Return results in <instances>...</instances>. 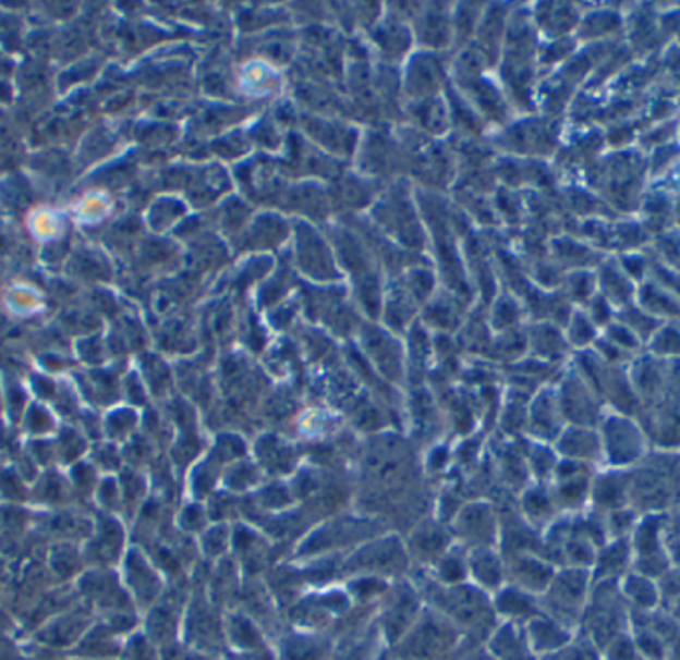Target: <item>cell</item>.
Segmentation results:
<instances>
[{"mask_svg":"<svg viewBox=\"0 0 680 660\" xmlns=\"http://www.w3.org/2000/svg\"><path fill=\"white\" fill-rule=\"evenodd\" d=\"M325 643L308 635L284 638L281 645V660H329L325 657Z\"/></svg>","mask_w":680,"mask_h":660,"instance_id":"cell-2","label":"cell"},{"mask_svg":"<svg viewBox=\"0 0 680 660\" xmlns=\"http://www.w3.org/2000/svg\"><path fill=\"white\" fill-rule=\"evenodd\" d=\"M458 633L460 631L436 611L420 615L418 621L410 626L409 633L398 640L402 645L400 660L434 659L444 650L450 647L453 649Z\"/></svg>","mask_w":680,"mask_h":660,"instance_id":"cell-1","label":"cell"},{"mask_svg":"<svg viewBox=\"0 0 680 660\" xmlns=\"http://www.w3.org/2000/svg\"><path fill=\"white\" fill-rule=\"evenodd\" d=\"M239 660H263L262 650H253V652H239Z\"/></svg>","mask_w":680,"mask_h":660,"instance_id":"cell-3","label":"cell"}]
</instances>
